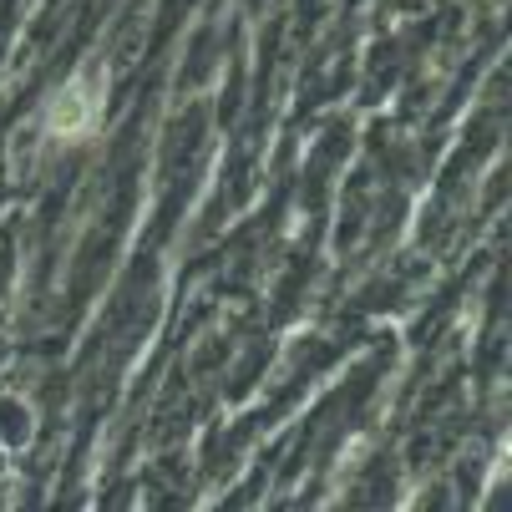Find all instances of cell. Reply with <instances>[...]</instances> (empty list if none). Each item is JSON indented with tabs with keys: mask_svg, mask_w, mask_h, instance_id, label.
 <instances>
[{
	"mask_svg": "<svg viewBox=\"0 0 512 512\" xmlns=\"http://www.w3.org/2000/svg\"><path fill=\"white\" fill-rule=\"evenodd\" d=\"M102 107H107V77L102 71H71V77L41 102V132L51 142H87L102 127Z\"/></svg>",
	"mask_w": 512,
	"mask_h": 512,
	"instance_id": "cell-1",
	"label": "cell"
}]
</instances>
